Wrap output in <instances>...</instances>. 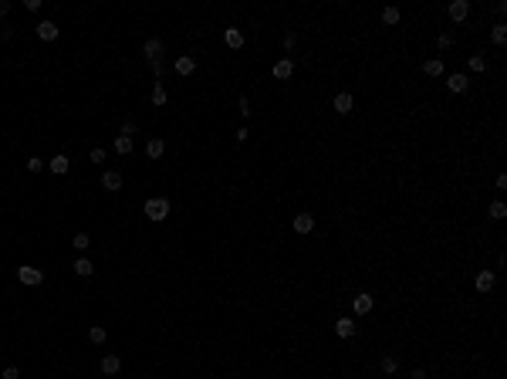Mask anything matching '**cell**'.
<instances>
[{"mask_svg":"<svg viewBox=\"0 0 507 379\" xmlns=\"http://www.w3.org/2000/svg\"><path fill=\"white\" fill-rule=\"evenodd\" d=\"M145 217L156 220V224L166 220L169 217V200H166V196H153V200H145Z\"/></svg>","mask_w":507,"mask_h":379,"instance_id":"1","label":"cell"},{"mask_svg":"<svg viewBox=\"0 0 507 379\" xmlns=\"http://www.w3.org/2000/svg\"><path fill=\"white\" fill-rule=\"evenodd\" d=\"M17 281H21V284H27V288H37V284L44 281V275H41L37 267L24 264V267H17Z\"/></svg>","mask_w":507,"mask_h":379,"instance_id":"2","label":"cell"},{"mask_svg":"<svg viewBox=\"0 0 507 379\" xmlns=\"http://www.w3.org/2000/svg\"><path fill=\"white\" fill-rule=\"evenodd\" d=\"M372 308H375V298H372L369 291H362V295H355L352 298V312L355 315H369Z\"/></svg>","mask_w":507,"mask_h":379,"instance_id":"3","label":"cell"},{"mask_svg":"<svg viewBox=\"0 0 507 379\" xmlns=\"http://www.w3.org/2000/svg\"><path fill=\"white\" fill-rule=\"evenodd\" d=\"M331 105H335V112H338V115H348V112L355 109V98H352V92H338Z\"/></svg>","mask_w":507,"mask_h":379,"instance_id":"4","label":"cell"},{"mask_svg":"<svg viewBox=\"0 0 507 379\" xmlns=\"http://www.w3.org/2000/svg\"><path fill=\"white\" fill-rule=\"evenodd\" d=\"M291 227H294V234H311L314 230V217L311 213H298V217L291 220Z\"/></svg>","mask_w":507,"mask_h":379,"instance_id":"5","label":"cell"},{"mask_svg":"<svg viewBox=\"0 0 507 379\" xmlns=\"http://www.w3.org/2000/svg\"><path fill=\"white\" fill-rule=\"evenodd\" d=\"M271 71H274V78H277V81H288L291 75H294V61H291V58H281Z\"/></svg>","mask_w":507,"mask_h":379,"instance_id":"6","label":"cell"},{"mask_svg":"<svg viewBox=\"0 0 507 379\" xmlns=\"http://www.w3.org/2000/svg\"><path fill=\"white\" fill-rule=\"evenodd\" d=\"M58 34H61V27H58L54 21H41L37 24V38L41 41H58Z\"/></svg>","mask_w":507,"mask_h":379,"instance_id":"7","label":"cell"},{"mask_svg":"<svg viewBox=\"0 0 507 379\" xmlns=\"http://www.w3.org/2000/svg\"><path fill=\"white\" fill-rule=\"evenodd\" d=\"M335 335H338V339H352V335H355V322L348 318V315H342V318L335 322Z\"/></svg>","mask_w":507,"mask_h":379,"instance_id":"8","label":"cell"},{"mask_svg":"<svg viewBox=\"0 0 507 379\" xmlns=\"http://www.w3.org/2000/svg\"><path fill=\"white\" fill-rule=\"evenodd\" d=\"M446 10H450V17L460 24V21H467V14H470V0H453Z\"/></svg>","mask_w":507,"mask_h":379,"instance_id":"9","label":"cell"},{"mask_svg":"<svg viewBox=\"0 0 507 379\" xmlns=\"http://www.w3.org/2000/svg\"><path fill=\"white\" fill-rule=\"evenodd\" d=\"M102 186L108 190V193H119V190H122V173H115V170H105V176H102Z\"/></svg>","mask_w":507,"mask_h":379,"instance_id":"10","label":"cell"},{"mask_svg":"<svg viewBox=\"0 0 507 379\" xmlns=\"http://www.w3.org/2000/svg\"><path fill=\"white\" fill-rule=\"evenodd\" d=\"M162 153H166V139L153 136V139H149V142H145V156H149V159H159Z\"/></svg>","mask_w":507,"mask_h":379,"instance_id":"11","label":"cell"},{"mask_svg":"<svg viewBox=\"0 0 507 379\" xmlns=\"http://www.w3.org/2000/svg\"><path fill=\"white\" fill-rule=\"evenodd\" d=\"M223 41H227V48H243V31H240V27H227V31H223Z\"/></svg>","mask_w":507,"mask_h":379,"instance_id":"12","label":"cell"},{"mask_svg":"<svg viewBox=\"0 0 507 379\" xmlns=\"http://www.w3.org/2000/svg\"><path fill=\"white\" fill-rule=\"evenodd\" d=\"M446 88H450V92H457V95H460V92H467L470 88V78H467V75H450V78H446Z\"/></svg>","mask_w":507,"mask_h":379,"instance_id":"13","label":"cell"},{"mask_svg":"<svg viewBox=\"0 0 507 379\" xmlns=\"http://www.w3.org/2000/svg\"><path fill=\"white\" fill-rule=\"evenodd\" d=\"M48 166H51V173H58V176H65V173H68V170H71V159H68V156H65V153H58V156H54V159H51V163H48Z\"/></svg>","mask_w":507,"mask_h":379,"instance_id":"14","label":"cell"},{"mask_svg":"<svg viewBox=\"0 0 507 379\" xmlns=\"http://www.w3.org/2000/svg\"><path fill=\"white\" fill-rule=\"evenodd\" d=\"M142 55L149 58V61H156V58L162 55V41H159V38H149V41L142 44Z\"/></svg>","mask_w":507,"mask_h":379,"instance_id":"15","label":"cell"},{"mask_svg":"<svg viewBox=\"0 0 507 379\" xmlns=\"http://www.w3.org/2000/svg\"><path fill=\"white\" fill-rule=\"evenodd\" d=\"M119 369H122V359H119V355H105V359H102V372H105V376H119Z\"/></svg>","mask_w":507,"mask_h":379,"instance_id":"16","label":"cell"},{"mask_svg":"<svg viewBox=\"0 0 507 379\" xmlns=\"http://www.w3.org/2000/svg\"><path fill=\"white\" fill-rule=\"evenodd\" d=\"M176 71H179V75H193V71H196V61H193L190 55H179V58H176Z\"/></svg>","mask_w":507,"mask_h":379,"instance_id":"17","label":"cell"},{"mask_svg":"<svg viewBox=\"0 0 507 379\" xmlns=\"http://www.w3.org/2000/svg\"><path fill=\"white\" fill-rule=\"evenodd\" d=\"M423 71H426L429 78H440L443 75V61L440 58H429V61H423Z\"/></svg>","mask_w":507,"mask_h":379,"instance_id":"18","label":"cell"},{"mask_svg":"<svg viewBox=\"0 0 507 379\" xmlns=\"http://www.w3.org/2000/svg\"><path fill=\"white\" fill-rule=\"evenodd\" d=\"M494 281H497V278H494V271H480V275H477V291H491Z\"/></svg>","mask_w":507,"mask_h":379,"instance_id":"19","label":"cell"},{"mask_svg":"<svg viewBox=\"0 0 507 379\" xmlns=\"http://www.w3.org/2000/svg\"><path fill=\"white\" fill-rule=\"evenodd\" d=\"M71 271H74V275H81V278H88L91 271H95V264H91L88 258H78V261H74V267H71Z\"/></svg>","mask_w":507,"mask_h":379,"instance_id":"20","label":"cell"},{"mask_svg":"<svg viewBox=\"0 0 507 379\" xmlns=\"http://www.w3.org/2000/svg\"><path fill=\"white\" fill-rule=\"evenodd\" d=\"M132 146H136V142H132V136H119V139H115V153H119V156H129Z\"/></svg>","mask_w":507,"mask_h":379,"instance_id":"21","label":"cell"},{"mask_svg":"<svg viewBox=\"0 0 507 379\" xmlns=\"http://www.w3.org/2000/svg\"><path fill=\"white\" fill-rule=\"evenodd\" d=\"M379 369L386 372V376H396V369H399V363H396V355H382V363H379Z\"/></svg>","mask_w":507,"mask_h":379,"instance_id":"22","label":"cell"},{"mask_svg":"<svg viewBox=\"0 0 507 379\" xmlns=\"http://www.w3.org/2000/svg\"><path fill=\"white\" fill-rule=\"evenodd\" d=\"M88 339L95 342V346H102V342L108 339V332H105V325H91V329H88Z\"/></svg>","mask_w":507,"mask_h":379,"instance_id":"23","label":"cell"},{"mask_svg":"<svg viewBox=\"0 0 507 379\" xmlns=\"http://www.w3.org/2000/svg\"><path fill=\"white\" fill-rule=\"evenodd\" d=\"M71 244H74V250H88L91 247V237L85 234V230H78V234L71 237Z\"/></svg>","mask_w":507,"mask_h":379,"instance_id":"24","label":"cell"},{"mask_svg":"<svg viewBox=\"0 0 507 379\" xmlns=\"http://www.w3.org/2000/svg\"><path fill=\"white\" fill-rule=\"evenodd\" d=\"M487 213H491V220H504V217H507V207H504L500 200H494L491 207H487Z\"/></svg>","mask_w":507,"mask_h":379,"instance_id":"25","label":"cell"},{"mask_svg":"<svg viewBox=\"0 0 507 379\" xmlns=\"http://www.w3.org/2000/svg\"><path fill=\"white\" fill-rule=\"evenodd\" d=\"M382 24H399V7H382Z\"/></svg>","mask_w":507,"mask_h":379,"instance_id":"26","label":"cell"},{"mask_svg":"<svg viewBox=\"0 0 507 379\" xmlns=\"http://www.w3.org/2000/svg\"><path fill=\"white\" fill-rule=\"evenodd\" d=\"M491 41H494V44H507V24H494Z\"/></svg>","mask_w":507,"mask_h":379,"instance_id":"27","label":"cell"},{"mask_svg":"<svg viewBox=\"0 0 507 379\" xmlns=\"http://www.w3.org/2000/svg\"><path fill=\"white\" fill-rule=\"evenodd\" d=\"M166 88H162V81H156V88H153V105H159V109H162V105H166Z\"/></svg>","mask_w":507,"mask_h":379,"instance_id":"28","label":"cell"},{"mask_svg":"<svg viewBox=\"0 0 507 379\" xmlns=\"http://www.w3.org/2000/svg\"><path fill=\"white\" fill-rule=\"evenodd\" d=\"M470 71H477V75L487 71V58L483 55H470Z\"/></svg>","mask_w":507,"mask_h":379,"instance_id":"29","label":"cell"},{"mask_svg":"<svg viewBox=\"0 0 507 379\" xmlns=\"http://www.w3.org/2000/svg\"><path fill=\"white\" fill-rule=\"evenodd\" d=\"M37 170H44V159L31 156V159H27V173H37Z\"/></svg>","mask_w":507,"mask_h":379,"instance_id":"30","label":"cell"},{"mask_svg":"<svg viewBox=\"0 0 507 379\" xmlns=\"http://www.w3.org/2000/svg\"><path fill=\"white\" fill-rule=\"evenodd\" d=\"M0 379H21V369H17V366H7V369L0 372Z\"/></svg>","mask_w":507,"mask_h":379,"instance_id":"31","label":"cell"},{"mask_svg":"<svg viewBox=\"0 0 507 379\" xmlns=\"http://www.w3.org/2000/svg\"><path fill=\"white\" fill-rule=\"evenodd\" d=\"M436 44H440V51H446V48H453V38H450V34H440Z\"/></svg>","mask_w":507,"mask_h":379,"instance_id":"32","label":"cell"},{"mask_svg":"<svg viewBox=\"0 0 507 379\" xmlns=\"http://www.w3.org/2000/svg\"><path fill=\"white\" fill-rule=\"evenodd\" d=\"M149 68H153V71L159 75V81H162V61H159V58H156V61H149Z\"/></svg>","mask_w":507,"mask_h":379,"instance_id":"33","label":"cell"},{"mask_svg":"<svg viewBox=\"0 0 507 379\" xmlns=\"http://www.w3.org/2000/svg\"><path fill=\"white\" fill-rule=\"evenodd\" d=\"M91 163H105V149H91Z\"/></svg>","mask_w":507,"mask_h":379,"instance_id":"34","label":"cell"},{"mask_svg":"<svg viewBox=\"0 0 507 379\" xmlns=\"http://www.w3.org/2000/svg\"><path fill=\"white\" fill-rule=\"evenodd\" d=\"M132 132H136V122L129 119V122H125V125H122V136H132Z\"/></svg>","mask_w":507,"mask_h":379,"instance_id":"35","label":"cell"},{"mask_svg":"<svg viewBox=\"0 0 507 379\" xmlns=\"http://www.w3.org/2000/svg\"><path fill=\"white\" fill-rule=\"evenodd\" d=\"M240 115H243V119L250 115V102H247V98H240Z\"/></svg>","mask_w":507,"mask_h":379,"instance_id":"36","label":"cell"},{"mask_svg":"<svg viewBox=\"0 0 507 379\" xmlns=\"http://www.w3.org/2000/svg\"><path fill=\"white\" fill-rule=\"evenodd\" d=\"M409 379H426V372H423V369H412V372H409Z\"/></svg>","mask_w":507,"mask_h":379,"instance_id":"37","label":"cell"},{"mask_svg":"<svg viewBox=\"0 0 507 379\" xmlns=\"http://www.w3.org/2000/svg\"><path fill=\"white\" fill-rule=\"evenodd\" d=\"M4 14H10V4H7V0H0V17H4Z\"/></svg>","mask_w":507,"mask_h":379,"instance_id":"38","label":"cell"}]
</instances>
